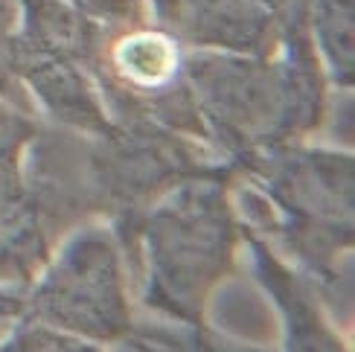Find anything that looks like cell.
<instances>
[{"mask_svg":"<svg viewBox=\"0 0 355 352\" xmlns=\"http://www.w3.org/2000/svg\"><path fill=\"white\" fill-rule=\"evenodd\" d=\"M35 114L0 99V195L24 198V157L38 134Z\"/></svg>","mask_w":355,"mask_h":352,"instance_id":"10","label":"cell"},{"mask_svg":"<svg viewBox=\"0 0 355 352\" xmlns=\"http://www.w3.org/2000/svg\"><path fill=\"white\" fill-rule=\"evenodd\" d=\"M0 352H35V329H33V324H18V332L12 335V341L0 344Z\"/></svg>","mask_w":355,"mask_h":352,"instance_id":"18","label":"cell"},{"mask_svg":"<svg viewBox=\"0 0 355 352\" xmlns=\"http://www.w3.org/2000/svg\"><path fill=\"white\" fill-rule=\"evenodd\" d=\"M50 236L29 198L0 195V280L29 283L47 262Z\"/></svg>","mask_w":355,"mask_h":352,"instance_id":"9","label":"cell"},{"mask_svg":"<svg viewBox=\"0 0 355 352\" xmlns=\"http://www.w3.org/2000/svg\"><path fill=\"white\" fill-rule=\"evenodd\" d=\"M24 320L91 341L128 335L131 309L114 233L105 227L73 233L47 274L24 297Z\"/></svg>","mask_w":355,"mask_h":352,"instance_id":"5","label":"cell"},{"mask_svg":"<svg viewBox=\"0 0 355 352\" xmlns=\"http://www.w3.org/2000/svg\"><path fill=\"white\" fill-rule=\"evenodd\" d=\"M33 329H35V352H99L96 346L70 338V335L44 329V326H35V324H33Z\"/></svg>","mask_w":355,"mask_h":352,"instance_id":"14","label":"cell"},{"mask_svg":"<svg viewBox=\"0 0 355 352\" xmlns=\"http://www.w3.org/2000/svg\"><path fill=\"white\" fill-rule=\"evenodd\" d=\"M18 320H24V294L0 288V338L18 326Z\"/></svg>","mask_w":355,"mask_h":352,"instance_id":"16","label":"cell"},{"mask_svg":"<svg viewBox=\"0 0 355 352\" xmlns=\"http://www.w3.org/2000/svg\"><path fill=\"white\" fill-rule=\"evenodd\" d=\"M207 155V143L152 120L116 123L108 134L38 128L24 157V189L44 233L87 215L123 222L187 178L230 169Z\"/></svg>","mask_w":355,"mask_h":352,"instance_id":"1","label":"cell"},{"mask_svg":"<svg viewBox=\"0 0 355 352\" xmlns=\"http://www.w3.org/2000/svg\"><path fill=\"white\" fill-rule=\"evenodd\" d=\"M12 70L33 99L35 111L41 108L62 128L79 131V134H108L116 125L102 102L94 76L79 62L38 50L15 35Z\"/></svg>","mask_w":355,"mask_h":352,"instance_id":"6","label":"cell"},{"mask_svg":"<svg viewBox=\"0 0 355 352\" xmlns=\"http://www.w3.org/2000/svg\"><path fill=\"white\" fill-rule=\"evenodd\" d=\"M131 344L149 352H265L257 346L233 344L227 338L201 329L198 324H184V329H164V326H149L140 329Z\"/></svg>","mask_w":355,"mask_h":352,"instance_id":"11","label":"cell"},{"mask_svg":"<svg viewBox=\"0 0 355 352\" xmlns=\"http://www.w3.org/2000/svg\"><path fill=\"white\" fill-rule=\"evenodd\" d=\"M242 236L250 245V256H254L259 283L274 297V306L283 315L286 352H349L344 341L329 329L327 320L320 317L312 288L291 268H286L250 227L242 225Z\"/></svg>","mask_w":355,"mask_h":352,"instance_id":"7","label":"cell"},{"mask_svg":"<svg viewBox=\"0 0 355 352\" xmlns=\"http://www.w3.org/2000/svg\"><path fill=\"white\" fill-rule=\"evenodd\" d=\"M184 79L196 99L207 140L227 160L300 143L327 116V73L306 26L283 29L268 55L189 50Z\"/></svg>","mask_w":355,"mask_h":352,"instance_id":"2","label":"cell"},{"mask_svg":"<svg viewBox=\"0 0 355 352\" xmlns=\"http://www.w3.org/2000/svg\"><path fill=\"white\" fill-rule=\"evenodd\" d=\"M236 166L187 178L149 207L114 222L131 256L143 268V300L181 324H201L204 303L227 274L242 239L230 181Z\"/></svg>","mask_w":355,"mask_h":352,"instance_id":"4","label":"cell"},{"mask_svg":"<svg viewBox=\"0 0 355 352\" xmlns=\"http://www.w3.org/2000/svg\"><path fill=\"white\" fill-rule=\"evenodd\" d=\"M250 181L239 189L242 213L288 247L303 265L312 288L335 315L352 309L355 160L349 152L309 149L300 143L274 146L233 160Z\"/></svg>","mask_w":355,"mask_h":352,"instance_id":"3","label":"cell"},{"mask_svg":"<svg viewBox=\"0 0 355 352\" xmlns=\"http://www.w3.org/2000/svg\"><path fill=\"white\" fill-rule=\"evenodd\" d=\"M21 9L18 0H0V99L12 102L26 114H35V105L29 94L24 91V85L15 79L12 70V47H15V33H18Z\"/></svg>","mask_w":355,"mask_h":352,"instance_id":"12","label":"cell"},{"mask_svg":"<svg viewBox=\"0 0 355 352\" xmlns=\"http://www.w3.org/2000/svg\"><path fill=\"white\" fill-rule=\"evenodd\" d=\"M143 3H146V9H149L155 24L169 29L178 15H181V9L187 6V0H143Z\"/></svg>","mask_w":355,"mask_h":352,"instance_id":"17","label":"cell"},{"mask_svg":"<svg viewBox=\"0 0 355 352\" xmlns=\"http://www.w3.org/2000/svg\"><path fill=\"white\" fill-rule=\"evenodd\" d=\"M259 3L277 18L279 29L306 26V6H309V0H259Z\"/></svg>","mask_w":355,"mask_h":352,"instance_id":"15","label":"cell"},{"mask_svg":"<svg viewBox=\"0 0 355 352\" xmlns=\"http://www.w3.org/2000/svg\"><path fill=\"white\" fill-rule=\"evenodd\" d=\"M73 9H79L87 18H94L105 26H123L152 18L143 0H64Z\"/></svg>","mask_w":355,"mask_h":352,"instance_id":"13","label":"cell"},{"mask_svg":"<svg viewBox=\"0 0 355 352\" xmlns=\"http://www.w3.org/2000/svg\"><path fill=\"white\" fill-rule=\"evenodd\" d=\"M309 41L327 79L338 91L355 85V0H309Z\"/></svg>","mask_w":355,"mask_h":352,"instance_id":"8","label":"cell"}]
</instances>
